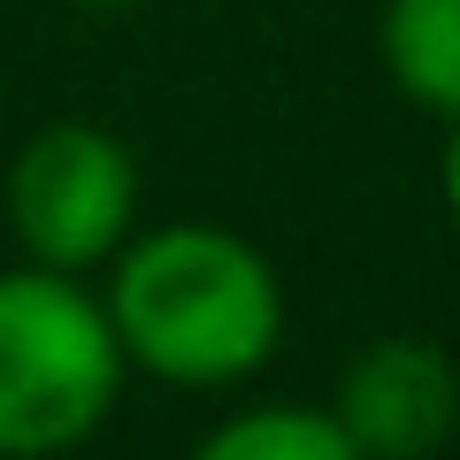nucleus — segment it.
Returning a JSON list of instances; mask_svg holds the SVG:
<instances>
[{"mask_svg":"<svg viewBox=\"0 0 460 460\" xmlns=\"http://www.w3.org/2000/svg\"><path fill=\"white\" fill-rule=\"evenodd\" d=\"M438 199H445V215L460 230V115L445 123V146H438Z\"/></svg>","mask_w":460,"mask_h":460,"instance_id":"0eeeda50","label":"nucleus"},{"mask_svg":"<svg viewBox=\"0 0 460 460\" xmlns=\"http://www.w3.org/2000/svg\"><path fill=\"white\" fill-rule=\"evenodd\" d=\"M131 361L69 269H0V460H62L108 429Z\"/></svg>","mask_w":460,"mask_h":460,"instance_id":"f03ea898","label":"nucleus"},{"mask_svg":"<svg viewBox=\"0 0 460 460\" xmlns=\"http://www.w3.org/2000/svg\"><path fill=\"white\" fill-rule=\"evenodd\" d=\"M330 414L368 460H429L460 429V368L438 338L399 330V338H376L345 361Z\"/></svg>","mask_w":460,"mask_h":460,"instance_id":"20e7f679","label":"nucleus"},{"mask_svg":"<svg viewBox=\"0 0 460 460\" xmlns=\"http://www.w3.org/2000/svg\"><path fill=\"white\" fill-rule=\"evenodd\" d=\"M0 208H8V238L23 261L93 277L138 230V154L108 123L62 115L16 146Z\"/></svg>","mask_w":460,"mask_h":460,"instance_id":"7ed1b4c3","label":"nucleus"},{"mask_svg":"<svg viewBox=\"0 0 460 460\" xmlns=\"http://www.w3.org/2000/svg\"><path fill=\"white\" fill-rule=\"evenodd\" d=\"M376 62L422 115H460V0H384L376 8Z\"/></svg>","mask_w":460,"mask_h":460,"instance_id":"39448f33","label":"nucleus"},{"mask_svg":"<svg viewBox=\"0 0 460 460\" xmlns=\"http://www.w3.org/2000/svg\"><path fill=\"white\" fill-rule=\"evenodd\" d=\"M131 376L169 392H230L284 345V277L246 230L154 223L131 230L100 292Z\"/></svg>","mask_w":460,"mask_h":460,"instance_id":"f257e3e1","label":"nucleus"},{"mask_svg":"<svg viewBox=\"0 0 460 460\" xmlns=\"http://www.w3.org/2000/svg\"><path fill=\"white\" fill-rule=\"evenodd\" d=\"M69 8H93V16H123V8H146V0H69Z\"/></svg>","mask_w":460,"mask_h":460,"instance_id":"6e6552de","label":"nucleus"},{"mask_svg":"<svg viewBox=\"0 0 460 460\" xmlns=\"http://www.w3.org/2000/svg\"><path fill=\"white\" fill-rule=\"evenodd\" d=\"M192 460H368L361 445L338 429L330 407H299V399H269V407H238L192 445Z\"/></svg>","mask_w":460,"mask_h":460,"instance_id":"423d86ee","label":"nucleus"}]
</instances>
